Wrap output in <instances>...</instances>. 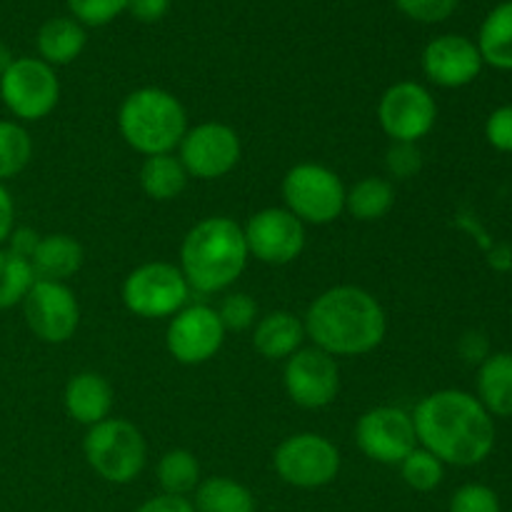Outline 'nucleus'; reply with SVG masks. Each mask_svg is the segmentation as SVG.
<instances>
[{
    "instance_id": "nucleus-23",
    "label": "nucleus",
    "mask_w": 512,
    "mask_h": 512,
    "mask_svg": "<svg viewBox=\"0 0 512 512\" xmlns=\"http://www.w3.org/2000/svg\"><path fill=\"white\" fill-rule=\"evenodd\" d=\"M188 178V170L183 168L175 153L150 155L140 165V188L150 200H158V203L180 198V193L188 185Z\"/></svg>"
},
{
    "instance_id": "nucleus-29",
    "label": "nucleus",
    "mask_w": 512,
    "mask_h": 512,
    "mask_svg": "<svg viewBox=\"0 0 512 512\" xmlns=\"http://www.w3.org/2000/svg\"><path fill=\"white\" fill-rule=\"evenodd\" d=\"M33 283L35 273L28 260L18 258L8 248H0V310L23 303Z\"/></svg>"
},
{
    "instance_id": "nucleus-41",
    "label": "nucleus",
    "mask_w": 512,
    "mask_h": 512,
    "mask_svg": "<svg viewBox=\"0 0 512 512\" xmlns=\"http://www.w3.org/2000/svg\"><path fill=\"white\" fill-rule=\"evenodd\" d=\"M13 228H15V203L13 198H10L8 188L0 183V248L8 243Z\"/></svg>"
},
{
    "instance_id": "nucleus-30",
    "label": "nucleus",
    "mask_w": 512,
    "mask_h": 512,
    "mask_svg": "<svg viewBox=\"0 0 512 512\" xmlns=\"http://www.w3.org/2000/svg\"><path fill=\"white\" fill-rule=\"evenodd\" d=\"M398 468L405 485L418 490V493H430V490L438 488L445 478V465L440 463L433 453L420 448V445L398 465Z\"/></svg>"
},
{
    "instance_id": "nucleus-37",
    "label": "nucleus",
    "mask_w": 512,
    "mask_h": 512,
    "mask_svg": "<svg viewBox=\"0 0 512 512\" xmlns=\"http://www.w3.org/2000/svg\"><path fill=\"white\" fill-rule=\"evenodd\" d=\"M458 350L460 355H463V360H468V363L473 365H480L490 355L488 335L478 333V330H470V333H465L463 338H460Z\"/></svg>"
},
{
    "instance_id": "nucleus-24",
    "label": "nucleus",
    "mask_w": 512,
    "mask_h": 512,
    "mask_svg": "<svg viewBox=\"0 0 512 512\" xmlns=\"http://www.w3.org/2000/svg\"><path fill=\"white\" fill-rule=\"evenodd\" d=\"M478 50L483 63L498 70H512V0L495 5L478 33Z\"/></svg>"
},
{
    "instance_id": "nucleus-11",
    "label": "nucleus",
    "mask_w": 512,
    "mask_h": 512,
    "mask_svg": "<svg viewBox=\"0 0 512 512\" xmlns=\"http://www.w3.org/2000/svg\"><path fill=\"white\" fill-rule=\"evenodd\" d=\"M355 445L373 463L400 465L418 448L413 415L393 405L365 410L355 423Z\"/></svg>"
},
{
    "instance_id": "nucleus-18",
    "label": "nucleus",
    "mask_w": 512,
    "mask_h": 512,
    "mask_svg": "<svg viewBox=\"0 0 512 512\" xmlns=\"http://www.w3.org/2000/svg\"><path fill=\"white\" fill-rule=\"evenodd\" d=\"M63 405L70 420L85 425V428H93V425L110 418L113 385L98 373H78L65 385Z\"/></svg>"
},
{
    "instance_id": "nucleus-36",
    "label": "nucleus",
    "mask_w": 512,
    "mask_h": 512,
    "mask_svg": "<svg viewBox=\"0 0 512 512\" xmlns=\"http://www.w3.org/2000/svg\"><path fill=\"white\" fill-rule=\"evenodd\" d=\"M485 140L498 153H512V105H500L485 120Z\"/></svg>"
},
{
    "instance_id": "nucleus-3",
    "label": "nucleus",
    "mask_w": 512,
    "mask_h": 512,
    "mask_svg": "<svg viewBox=\"0 0 512 512\" xmlns=\"http://www.w3.org/2000/svg\"><path fill=\"white\" fill-rule=\"evenodd\" d=\"M243 225L228 215H213L195 223L180 245V273L190 293L210 295L228 290L248 265Z\"/></svg>"
},
{
    "instance_id": "nucleus-31",
    "label": "nucleus",
    "mask_w": 512,
    "mask_h": 512,
    "mask_svg": "<svg viewBox=\"0 0 512 512\" xmlns=\"http://www.w3.org/2000/svg\"><path fill=\"white\" fill-rule=\"evenodd\" d=\"M68 10L83 28H103L128 13V0H68Z\"/></svg>"
},
{
    "instance_id": "nucleus-20",
    "label": "nucleus",
    "mask_w": 512,
    "mask_h": 512,
    "mask_svg": "<svg viewBox=\"0 0 512 512\" xmlns=\"http://www.w3.org/2000/svg\"><path fill=\"white\" fill-rule=\"evenodd\" d=\"M83 245L65 233L40 235L38 248H35L33 258H30V268H33L35 280H55V283H65L73 278L80 268H83Z\"/></svg>"
},
{
    "instance_id": "nucleus-13",
    "label": "nucleus",
    "mask_w": 512,
    "mask_h": 512,
    "mask_svg": "<svg viewBox=\"0 0 512 512\" xmlns=\"http://www.w3.org/2000/svg\"><path fill=\"white\" fill-rule=\"evenodd\" d=\"M30 333L48 345H63L80 325V305L73 290L55 280H35L23 303Z\"/></svg>"
},
{
    "instance_id": "nucleus-27",
    "label": "nucleus",
    "mask_w": 512,
    "mask_h": 512,
    "mask_svg": "<svg viewBox=\"0 0 512 512\" xmlns=\"http://www.w3.org/2000/svg\"><path fill=\"white\" fill-rule=\"evenodd\" d=\"M158 483L165 495H180L185 498L188 493H195L200 485V463L190 450L175 448L160 458L158 463Z\"/></svg>"
},
{
    "instance_id": "nucleus-5",
    "label": "nucleus",
    "mask_w": 512,
    "mask_h": 512,
    "mask_svg": "<svg viewBox=\"0 0 512 512\" xmlns=\"http://www.w3.org/2000/svg\"><path fill=\"white\" fill-rule=\"evenodd\" d=\"M83 453L95 475L105 483L128 485L145 470L148 445L143 433L123 418H108L88 428Z\"/></svg>"
},
{
    "instance_id": "nucleus-14",
    "label": "nucleus",
    "mask_w": 512,
    "mask_h": 512,
    "mask_svg": "<svg viewBox=\"0 0 512 512\" xmlns=\"http://www.w3.org/2000/svg\"><path fill=\"white\" fill-rule=\"evenodd\" d=\"M225 333L218 310L205 303L185 305L170 318L165 330V348L180 365H203L220 353Z\"/></svg>"
},
{
    "instance_id": "nucleus-1",
    "label": "nucleus",
    "mask_w": 512,
    "mask_h": 512,
    "mask_svg": "<svg viewBox=\"0 0 512 512\" xmlns=\"http://www.w3.org/2000/svg\"><path fill=\"white\" fill-rule=\"evenodd\" d=\"M415 438L443 465L473 468L495 448V418L473 393L445 388L425 395L413 410Z\"/></svg>"
},
{
    "instance_id": "nucleus-8",
    "label": "nucleus",
    "mask_w": 512,
    "mask_h": 512,
    "mask_svg": "<svg viewBox=\"0 0 512 512\" xmlns=\"http://www.w3.org/2000/svg\"><path fill=\"white\" fill-rule=\"evenodd\" d=\"M0 98L23 123L48 118L60 100V80L53 65L40 58H15L0 75Z\"/></svg>"
},
{
    "instance_id": "nucleus-9",
    "label": "nucleus",
    "mask_w": 512,
    "mask_h": 512,
    "mask_svg": "<svg viewBox=\"0 0 512 512\" xmlns=\"http://www.w3.org/2000/svg\"><path fill=\"white\" fill-rule=\"evenodd\" d=\"M273 468L278 478L293 488H323L338 478L340 450L318 433L290 435L275 448Z\"/></svg>"
},
{
    "instance_id": "nucleus-17",
    "label": "nucleus",
    "mask_w": 512,
    "mask_h": 512,
    "mask_svg": "<svg viewBox=\"0 0 512 512\" xmlns=\"http://www.w3.org/2000/svg\"><path fill=\"white\" fill-rule=\"evenodd\" d=\"M478 45L465 35H438L423 50V73L440 88H465L483 70Z\"/></svg>"
},
{
    "instance_id": "nucleus-34",
    "label": "nucleus",
    "mask_w": 512,
    "mask_h": 512,
    "mask_svg": "<svg viewBox=\"0 0 512 512\" xmlns=\"http://www.w3.org/2000/svg\"><path fill=\"white\" fill-rule=\"evenodd\" d=\"M385 168L388 175L395 180H408L420 173L423 168V153L418 143H393L385 153Z\"/></svg>"
},
{
    "instance_id": "nucleus-15",
    "label": "nucleus",
    "mask_w": 512,
    "mask_h": 512,
    "mask_svg": "<svg viewBox=\"0 0 512 512\" xmlns=\"http://www.w3.org/2000/svg\"><path fill=\"white\" fill-rule=\"evenodd\" d=\"M283 385L288 398L303 410L328 408L340 393V368L320 348H300L285 360Z\"/></svg>"
},
{
    "instance_id": "nucleus-28",
    "label": "nucleus",
    "mask_w": 512,
    "mask_h": 512,
    "mask_svg": "<svg viewBox=\"0 0 512 512\" xmlns=\"http://www.w3.org/2000/svg\"><path fill=\"white\" fill-rule=\"evenodd\" d=\"M33 158L30 133L15 120H0V183L15 178Z\"/></svg>"
},
{
    "instance_id": "nucleus-32",
    "label": "nucleus",
    "mask_w": 512,
    "mask_h": 512,
    "mask_svg": "<svg viewBox=\"0 0 512 512\" xmlns=\"http://www.w3.org/2000/svg\"><path fill=\"white\" fill-rule=\"evenodd\" d=\"M218 318L225 330H248L258 323V305L248 293H230L225 295L223 303L218 305Z\"/></svg>"
},
{
    "instance_id": "nucleus-22",
    "label": "nucleus",
    "mask_w": 512,
    "mask_h": 512,
    "mask_svg": "<svg viewBox=\"0 0 512 512\" xmlns=\"http://www.w3.org/2000/svg\"><path fill=\"white\" fill-rule=\"evenodd\" d=\"M475 390L493 418H512V353H490L478 365Z\"/></svg>"
},
{
    "instance_id": "nucleus-40",
    "label": "nucleus",
    "mask_w": 512,
    "mask_h": 512,
    "mask_svg": "<svg viewBox=\"0 0 512 512\" xmlns=\"http://www.w3.org/2000/svg\"><path fill=\"white\" fill-rule=\"evenodd\" d=\"M135 512H195V508L188 498L163 493L158 495V498H150L148 503L140 505Z\"/></svg>"
},
{
    "instance_id": "nucleus-26",
    "label": "nucleus",
    "mask_w": 512,
    "mask_h": 512,
    "mask_svg": "<svg viewBox=\"0 0 512 512\" xmlns=\"http://www.w3.org/2000/svg\"><path fill=\"white\" fill-rule=\"evenodd\" d=\"M195 512H255V498L233 478H208L195 488Z\"/></svg>"
},
{
    "instance_id": "nucleus-2",
    "label": "nucleus",
    "mask_w": 512,
    "mask_h": 512,
    "mask_svg": "<svg viewBox=\"0 0 512 512\" xmlns=\"http://www.w3.org/2000/svg\"><path fill=\"white\" fill-rule=\"evenodd\" d=\"M305 335L333 358H358L378 348L388 333V318L373 293L358 285H335L310 303L303 318Z\"/></svg>"
},
{
    "instance_id": "nucleus-16",
    "label": "nucleus",
    "mask_w": 512,
    "mask_h": 512,
    "mask_svg": "<svg viewBox=\"0 0 512 512\" xmlns=\"http://www.w3.org/2000/svg\"><path fill=\"white\" fill-rule=\"evenodd\" d=\"M245 245L265 265H290L305 250V225L288 208H263L243 225Z\"/></svg>"
},
{
    "instance_id": "nucleus-33",
    "label": "nucleus",
    "mask_w": 512,
    "mask_h": 512,
    "mask_svg": "<svg viewBox=\"0 0 512 512\" xmlns=\"http://www.w3.org/2000/svg\"><path fill=\"white\" fill-rule=\"evenodd\" d=\"M450 512H500V498L488 485L468 483L453 493Z\"/></svg>"
},
{
    "instance_id": "nucleus-12",
    "label": "nucleus",
    "mask_w": 512,
    "mask_h": 512,
    "mask_svg": "<svg viewBox=\"0 0 512 512\" xmlns=\"http://www.w3.org/2000/svg\"><path fill=\"white\" fill-rule=\"evenodd\" d=\"M238 133L228 123L208 120L195 128H188L185 138L178 145V158L190 178L198 180H218L228 175L240 163Z\"/></svg>"
},
{
    "instance_id": "nucleus-21",
    "label": "nucleus",
    "mask_w": 512,
    "mask_h": 512,
    "mask_svg": "<svg viewBox=\"0 0 512 512\" xmlns=\"http://www.w3.org/2000/svg\"><path fill=\"white\" fill-rule=\"evenodd\" d=\"M85 43H88L85 28L75 18H68V15L45 20L40 25L38 35H35V48H38L40 60L53 65V68L78 60L80 53L85 50Z\"/></svg>"
},
{
    "instance_id": "nucleus-4",
    "label": "nucleus",
    "mask_w": 512,
    "mask_h": 512,
    "mask_svg": "<svg viewBox=\"0 0 512 512\" xmlns=\"http://www.w3.org/2000/svg\"><path fill=\"white\" fill-rule=\"evenodd\" d=\"M118 130L140 155L173 153L188 133V113L163 88H138L120 103Z\"/></svg>"
},
{
    "instance_id": "nucleus-38",
    "label": "nucleus",
    "mask_w": 512,
    "mask_h": 512,
    "mask_svg": "<svg viewBox=\"0 0 512 512\" xmlns=\"http://www.w3.org/2000/svg\"><path fill=\"white\" fill-rule=\"evenodd\" d=\"M170 0H128V13L140 23H158L168 15Z\"/></svg>"
},
{
    "instance_id": "nucleus-7",
    "label": "nucleus",
    "mask_w": 512,
    "mask_h": 512,
    "mask_svg": "<svg viewBox=\"0 0 512 512\" xmlns=\"http://www.w3.org/2000/svg\"><path fill=\"white\" fill-rule=\"evenodd\" d=\"M123 303L133 315L145 320L173 318L188 303L190 288L178 265L153 260L130 270L123 280Z\"/></svg>"
},
{
    "instance_id": "nucleus-19",
    "label": "nucleus",
    "mask_w": 512,
    "mask_h": 512,
    "mask_svg": "<svg viewBox=\"0 0 512 512\" xmlns=\"http://www.w3.org/2000/svg\"><path fill=\"white\" fill-rule=\"evenodd\" d=\"M253 328V348L265 360H288L303 348V340L308 338L303 320L288 310L263 315Z\"/></svg>"
},
{
    "instance_id": "nucleus-6",
    "label": "nucleus",
    "mask_w": 512,
    "mask_h": 512,
    "mask_svg": "<svg viewBox=\"0 0 512 512\" xmlns=\"http://www.w3.org/2000/svg\"><path fill=\"white\" fill-rule=\"evenodd\" d=\"M345 185L335 170L320 163H298L285 173V208L303 225H330L345 213Z\"/></svg>"
},
{
    "instance_id": "nucleus-10",
    "label": "nucleus",
    "mask_w": 512,
    "mask_h": 512,
    "mask_svg": "<svg viewBox=\"0 0 512 512\" xmlns=\"http://www.w3.org/2000/svg\"><path fill=\"white\" fill-rule=\"evenodd\" d=\"M438 120V103L425 85L415 80L393 83L378 103V123L393 143H418Z\"/></svg>"
},
{
    "instance_id": "nucleus-35",
    "label": "nucleus",
    "mask_w": 512,
    "mask_h": 512,
    "mask_svg": "<svg viewBox=\"0 0 512 512\" xmlns=\"http://www.w3.org/2000/svg\"><path fill=\"white\" fill-rule=\"evenodd\" d=\"M460 0H395L398 10L418 23H443L455 13Z\"/></svg>"
},
{
    "instance_id": "nucleus-25",
    "label": "nucleus",
    "mask_w": 512,
    "mask_h": 512,
    "mask_svg": "<svg viewBox=\"0 0 512 512\" xmlns=\"http://www.w3.org/2000/svg\"><path fill=\"white\" fill-rule=\"evenodd\" d=\"M395 190L393 183L385 178H360L353 188L345 190V213L353 215L360 223H375L383 220L393 210Z\"/></svg>"
},
{
    "instance_id": "nucleus-42",
    "label": "nucleus",
    "mask_w": 512,
    "mask_h": 512,
    "mask_svg": "<svg viewBox=\"0 0 512 512\" xmlns=\"http://www.w3.org/2000/svg\"><path fill=\"white\" fill-rule=\"evenodd\" d=\"M13 53H10V48L5 43H0V75L5 73V70L10 68V63H13Z\"/></svg>"
},
{
    "instance_id": "nucleus-39",
    "label": "nucleus",
    "mask_w": 512,
    "mask_h": 512,
    "mask_svg": "<svg viewBox=\"0 0 512 512\" xmlns=\"http://www.w3.org/2000/svg\"><path fill=\"white\" fill-rule=\"evenodd\" d=\"M38 240H40V235L35 233V230L13 228V233H10V238H8V250H10V253L18 255V258L28 260V263H30L35 248H38Z\"/></svg>"
}]
</instances>
